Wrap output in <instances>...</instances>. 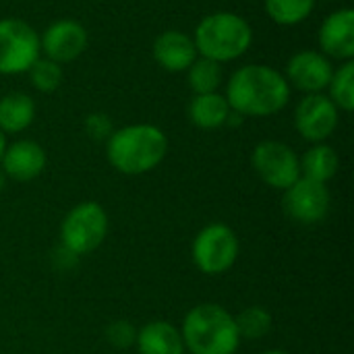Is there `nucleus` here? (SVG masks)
<instances>
[{
    "label": "nucleus",
    "instance_id": "nucleus-14",
    "mask_svg": "<svg viewBox=\"0 0 354 354\" xmlns=\"http://www.w3.org/2000/svg\"><path fill=\"white\" fill-rule=\"evenodd\" d=\"M319 46L326 56L351 60L354 56V10L340 8L319 27Z\"/></svg>",
    "mask_w": 354,
    "mask_h": 354
},
{
    "label": "nucleus",
    "instance_id": "nucleus-20",
    "mask_svg": "<svg viewBox=\"0 0 354 354\" xmlns=\"http://www.w3.org/2000/svg\"><path fill=\"white\" fill-rule=\"evenodd\" d=\"M241 340H261L272 332L274 317L266 307L251 305L234 317Z\"/></svg>",
    "mask_w": 354,
    "mask_h": 354
},
{
    "label": "nucleus",
    "instance_id": "nucleus-22",
    "mask_svg": "<svg viewBox=\"0 0 354 354\" xmlns=\"http://www.w3.org/2000/svg\"><path fill=\"white\" fill-rule=\"evenodd\" d=\"M315 6V0H266V12L278 25H297L305 21Z\"/></svg>",
    "mask_w": 354,
    "mask_h": 354
},
{
    "label": "nucleus",
    "instance_id": "nucleus-19",
    "mask_svg": "<svg viewBox=\"0 0 354 354\" xmlns=\"http://www.w3.org/2000/svg\"><path fill=\"white\" fill-rule=\"evenodd\" d=\"M301 176L317 180V183H328L336 176L340 160L334 147L326 143H315L301 160Z\"/></svg>",
    "mask_w": 354,
    "mask_h": 354
},
{
    "label": "nucleus",
    "instance_id": "nucleus-8",
    "mask_svg": "<svg viewBox=\"0 0 354 354\" xmlns=\"http://www.w3.org/2000/svg\"><path fill=\"white\" fill-rule=\"evenodd\" d=\"M259 178L274 189H288L301 178V162L292 147L282 141H261L251 156Z\"/></svg>",
    "mask_w": 354,
    "mask_h": 354
},
{
    "label": "nucleus",
    "instance_id": "nucleus-29",
    "mask_svg": "<svg viewBox=\"0 0 354 354\" xmlns=\"http://www.w3.org/2000/svg\"><path fill=\"white\" fill-rule=\"evenodd\" d=\"M263 354H290V353H286V351H268V353H263Z\"/></svg>",
    "mask_w": 354,
    "mask_h": 354
},
{
    "label": "nucleus",
    "instance_id": "nucleus-24",
    "mask_svg": "<svg viewBox=\"0 0 354 354\" xmlns=\"http://www.w3.org/2000/svg\"><path fill=\"white\" fill-rule=\"evenodd\" d=\"M29 77L37 91L50 93L62 83V68L50 58H37L29 68Z\"/></svg>",
    "mask_w": 354,
    "mask_h": 354
},
{
    "label": "nucleus",
    "instance_id": "nucleus-1",
    "mask_svg": "<svg viewBox=\"0 0 354 354\" xmlns=\"http://www.w3.org/2000/svg\"><path fill=\"white\" fill-rule=\"evenodd\" d=\"M224 97L241 116H272L288 104L290 85L268 64H247L230 77Z\"/></svg>",
    "mask_w": 354,
    "mask_h": 354
},
{
    "label": "nucleus",
    "instance_id": "nucleus-27",
    "mask_svg": "<svg viewBox=\"0 0 354 354\" xmlns=\"http://www.w3.org/2000/svg\"><path fill=\"white\" fill-rule=\"evenodd\" d=\"M4 149H6V135L0 131V160H2V153H4Z\"/></svg>",
    "mask_w": 354,
    "mask_h": 354
},
{
    "label": "nucleus",
    "instance_id": "nucleus-6",
    "mask_svg": "<svg viewBox=\"0 0 354 354\" xmlns=\"http://www.w3.org/2000/svg\"><path fill=\"white\" fill-rule=\"evenodd\" d=\"M239 236L236 232L222 224L214 222L201 228L193 241V261L195 268L205 276L226 274L239 259Z\"/></svg>",
    "mask_w": 354,
    "mask_h": 354
},
{
    "label": "nucleus",
    "instance_id": "nucleus-15",
    "mask_svg": "<svg viewBox=\"0 0 354 354\" xmlns=\"http://www.w3.org/2000/svg\"><path fill=\"white\" fill-rule=\"evenodd\" d=\"M153 58L162 68L170 73H180V71H187L195 62L197 48L193 44V37H189L183 31L170 29L156 37Z\"/></svg>",
    "mask_w": 354,
    "mask_h": 354
},
{
    "label": "nucleus",
    "instance_id": "nucleus-16",
    "mask_svg": "<svg viewBox=\"0 0 354 354\" xmlns=\"http://www.w3.org/2000/svg\"><path fill=\"white\" fill-rule=\"evenodd\" d=\"M135 346L139 354H185V342L180 330L174 328L170 322L158 319L145 324L137 330Z\"/></svg>",
    "mask_w": 354,
    "mask_h": 354
},
{
    "label": "nucleus",
    "instance_id": "nucleus-4",
    "mask_svg": "<svg viewBox=\"0 0 354 354\" xmlns=\"http://www.w3.org/2000/svg\"><path fill=\"white\" fill-rule=\"evenodd\" d=\"M253 41L251 25L236 12H212L195 29L197 54L214 62H230L243 56Z\"/></svg>",
    "mask_w": 354,
    "mask_h": 354
},
{
    "label": "nucleus",
    "instance_id": "nucleus-9",
    "mask_svg": "<svg viewBox=\"0 0 354 354\" xmlns=\"http://www.w3.org/2000/svg\"><path fill=\"white\" fill-rule=\"evenodd\" d=\"M282 207L290 220L303 226L319 224L330 212V191L324 183L301 176L297 183L284 189Z\"/></svg>",
    "mask_w": 354,
    "mask_h": 354
},
{
    "label": "nucleus",
    "instance_id": "nucleus-18",
    "mask_svg": "<svg viewBox=\"0 0 354 354\" xmlns=\"http://www.w3.org/2000/svg\"><path fill=\"white\" fill-rule=\"evenodd\" d=\"M35 118V104L27 93L12 91L0 100V131L15 135L25 131Z\"/></svg>",
    "mask_w": 354,
    "mask_h": 354
},
{
    "label": "nucleus",
    "instance_id": "nucleus-11",
    "mask_svg": "<svg viewBox=\"0 0 354 354\" xmlns=\"http://www.w3.org/2000/svg\"><path fill=\"white\" fill-rule=\"evenodd\" d=\"M334 75L330 58L315 50L297 52L286 64V81L307 93H322Z\"/></svg>",
    "mask_w": 354,
    "mask_h": 354
},
{
    "label": "nucleus",
    "instance_id": "nucleus-28",
    "mask_svg": "<svg viewBox=\"0 0 354 354\" xmlns=\"http://www.w3.org/2000/svg\"><path fill=\"white\" fill-rule=\"evenodd\" d=\"M4 183H6V176H4V172H2V168H0V191L4 189Z\"/></svg>",
    "mask_w": 354,
    "mask_h": 354
},
{
    "label": "nucleus",
    "instance_id": "nucleus-26",
    "mask_svg": "<svg viewBox=\"0 0 354 354\" xmlns=\"http://www.w3.org/2000/svg\"><path fill=\"white\" fill-rule=\"evenodd\" d=\"M87 133H89L91 137H95V139H104V137L112 135V133H110V120H108L106 116H102V114L89 116V118H87Z\"/></svg>",
    "mask_w": 354,
    "mask_h": 354
},
{
    "label": "nucleus",
    "instance_id": "nucleus-10",
    "mask_svg": "<svg viewBox=\"0 0 354 354\" xmlns=\"http://www.w3.org/2000/svg\"><path fill=\"white\" fill-rule=\"evenodd\" d=\"M299 135L311 143H324L338 127V108L324 93H307L295 112Z\"/></svg>",
    "mask_w": 354,
    "mask_h": 354
},
{
    "label": "nucleus",
    "instance_id": "nucleus-13",
    "mask_svg": "<svg viewBox=\"0 0 354 354\" xmlns=\"http://www.w3.org/2000/svg\"><path fill=\"white\" fill-rule=\"evenodd\" d=\"M0 166H2L4 176L19 180V183H27V180L37 178L44 172L46 151L39 143L31 139L15 141L12 145H6Z\"/></svg>",
    "mask_w": 354,
    "mask_h": 354
},
{
    "label": "nucleus",
    "instance_id": "nucleus-12",
    "mask_svg": "<svg viewBox=\"0 0 354 354\" xmlns=\"http://www.w3.org/2000/svg\"><path fill=\"white\" fill-rule=\"evenodd\" d=\"M39 48L46 52V58L58 64L71 62L79 58L83 50L87 48V31L77 21H71V19L56 21L44 31L39 39Z\"/></svg>",
    "mask_w": 354,
    "mask_h": 354
},
{
    "label": "nucleus",
    "instance_id": "nucleus-5",
    "mask_svg": "<svg viewBox=\"0 0 354 354\" xmlns=\"http://www.w3.org/2000/svg\"><path fill=\"white\" fill-rule=\"evenodd\" d=\"M108 234V214L97 201H81L60 224L62 249L73 257L93 253Z\"/></svg>",
    "mask_w": 354,
    "mask_h": 354
},
{
    "label": "nucleus",
    "instance_id": "nucleus-25",
    "mask_svg": "<svg viewBox=\"0 0 354 354\" xmlns=\"http://www.w3.org/2000/svg\"><path fill=\"white\" fill-rule=\"evenodd\" d=\"M106 340L116 348H129L137 340V328L129 322H114L106 328Z\"/></svg>",
    "mask_w": 354,
    "mask_h": 354
},
{
    "label": "nucleus",
    "instance_id": "nucleus-3",
    "mask_svg": "<svg viewBox=\"0 0 354 354\" xmlns=\"http://www.w3.org/2000/svg\"><path fill=\"white\" fill-rule=\"evenodd\" d=\"M180 336L191 354H234L241 344L234 315L216 303L195 305L183 319Z\"/></svg>",
    "mask_w": 354,
    "mask_h": 354
},
{
    "label": "nucleus",
    "instance_id": "nucleus-7",
    "mask_svg": "<svg viewBox=\"0 0 354 354\" xmlns=\"http://www.w3.org/2000/svg\"><path fill=\"white\" fill-rule=\"evenodd\" d=\"M39 35L21 19L0 21V75H19L39 58Z\"/></svg>",
    "mask_w": 354,
    "mask_h": 354
},
{
    "label": "nucleus",
    "instance_id": "nucleus-17",
    "mask_svg": "<svg viewBox=\"0 0 354 354\" xmlns=\"http://www.w3.org/2000/svg\"><path fill=\"white\" fill-rule=\"evenodd\" d=\"M230 114V106L224 95L214 93H197L189 104V118L195 127L203 131H214L226 124Z\"/></svg>",
    "mask_w": 354,
    "mask_h": 354
},
{
    "label": "nucleus",
    "instance_id": "nucleus-2",
    "mask_svg": "<svg viewBox=\"0 0 354 354\" xmlns=\"http://www.w3.org/2000/svg\"><path fill=\"white\" fill-rule=\"evenodd\" d=\"M112 168L127 176L153 170L168 153V137L156 124H129L114 131L106 145Z\"/></svg>",
    "mask_w": 354,
    "mask_h": 354
},
{
    "label": "nucleus",
    "instance_id": "nucleus-23",
    "mask_svg": "<svg viewBox=\"0 0 354 354\" xmlns=\"http://www.w3.org/2000/svg\"><path fill=\"white\" fill-rule=\"evenodd\" d=\"M330 100L336 104V108H342L344 112H353L354 108V62L346 60L338 71H334L330 81Z\"/></svg>",
    "mask_w": 354,
    "mask_h": 354
},
{
    "label": "nucleus",
    "instance_id": "nucleus-21",
    "mask_svg": "<svg viewBox=\"0 0 354 354\" xmlns=\"http://www.w3.org/2000/svg\"><path fill=\"white\" fill-rule=\"evenodd\" d=\"M189 85L197 93H214L222 83V66L209 58H195V62L187 68Z\"/></svg>",
    "mask_w": 354,
    "mask_h": 354
}]
</instances>
